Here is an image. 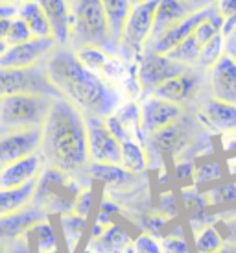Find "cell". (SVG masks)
Segmentation results:
<instances>
[{
  "label": "cell",
  "instance_id": "cell-26",
  "mask_svg": "<svg viewBox=\"0 0 236 253\" xmlns=\"http://www.w3.org/2000/svg\"><path fill=\"white\" fill-rule=\"evenodd\" d=\"M17 17L24 21V24L28 26V30L32 32V36H34L35 39L52 37V30H50L48 21H46L42 9L39 7V4H37L35 0H28V2H24L22 6H19Z\"/></svg>",
  "mask_w": 236,
  "mask_h": 253
},
{
  "label": "cell",
  "instance_id": "cell-38",
  "mask_svg": "<svg viewBox=\"0 0 236 253\" xmlns=\"http://www.w3.org/2000/svg\"><path fill=\"white\" fill-rule=\"evenodd\" d=\"M214 7L223 22L222 26L223 37L229 36L231 32L236 28V0H216Z\"/></svg>",
  "mask_w": 236,
  "mask_h": 253
},
{
  "label": "cell",
  "instance_id": "cell-15",
  "mask_svg": "<svg viewBox=\"0 0 236 253\" xmlns=\"http://www.w3.org/2000/svg\"><path fill=\"white\" fill-rule=\"evenodd\" d=\"M214 6H208L205 9H199V11H194L192 15H188L187 19H183L181 22H177L174 28H170L168 32H164L159 39H155L153 42H150L146 46L148 52H153V54H160V56H166L168 52L181 44L183 41H187L188 37H192L194 30L197 28V24H201L205 19H208L210 15L214 13ZM144 50V52H146Z\"/></svg>",
  "mask_w": 236,
  "mask_h": 253
},
{
  "label": "cell",
  "instance_id": "cell-20",
  "mask_svg": "<svg viewBox=\"0 0 236 253\" xmlns=\"http://www.w3.org/2000/svg\"><path fill=\"white\" fill-rule=\"evenodd\" d=\"M42 220H46V216L41 211H37L34 205H28L26 209L17 211L13 214L0 216V242L9 244L13 240L26 237L32 231V227Z\"/></svg>",
  "mask_w": 236,
  "mask_h": 253
},
{
  "label": "cell",
  "instance_id": "cell-10",
  "mask_svg": "<svg viewBox=\"0 0 236 253\" xmlns=\"http://www.w3.org/2000/svg\"><path fill=\"white\" fill-rule=\"evenodd\" d=\"M57 48L52 37L46 39H30L22 44L7 46L6 54L0 57V69H32L42 65L50 54Z\"/></svg>",
  "mask_w": 236,
  "mask_h": 253
},
{
  "label": "cell",
  "instance_id": "cell-36",
  "mask_svg": "<svg viewBox=\"0 0 236 253\" xmlns=\"http://www.w3.org/2000/svg\"><path fill=\"white\" fill-rule=\"evenodd\" d=\"M207 204L208 205H229L236 202V183L235 181H227V183H220L212 189L208 190L207 194Z\"/></svg>",
  "mask_w": 236,
  "mask_h": 253
},
{
  "label": "cell",
  "instance_id": "cell-53",
  "mask_svg": "<svg viewBox=\"0 0 236 253\" xmlns=\"http://www.w3.org/2000/svg\"><path fill=\"white\" fill-rule=\"evenodd\" d=\"M135 2H142V0H131V4H135Z\"/></svg>",
  "mask_w": 236,
  "mask_h": 253
},
{
  "label": "cell",
  "instance_id": "cell-29",
  "mask_svg": "<svg viewBox=\"0 0 236 253\" xmlns=\"http://www.w3.org/2000/svg\"><path fill=\"white\" fill-rule=\"evenodd\" d=\"M76 59L79 61V65L87 69L92 74H98V76H105L107 72V67L111 63V56L105 52L104 48H98V46H79V48L72 50ZM105 80V78H104Z\"/></svg>",
  "mask_w": 236,
  "mask_h": 253
},
{
  "label": "cell",
  "instance_id": "cell-35",
  "mask_svg": "<svg viewBox=\"0 0 236 253\" xmlns=\"http://www.w3.org/2000/svg\"><path fill=\"white\" fill-rule=\"evenodd\" d=\"M222 26H223L222 19H220L218 11L214 9V13L210 15L208 19H205L201 24H197V28L194 30L192 37H194L196 41L203 46L205 42H208L210 39H214L216 36H220V34H222Z\"/></svg>",
  "mask_w": 236,
  "mask_h": 253
},
{
  "label": "cell",
  "instance_id": "cell-1",
  "mask_svg": "<svg viewBox=\"0 0 236 253\" xmlns=\"http://www.w3.org/2000/svg\"><path fill=\"white\" fill-rule=\"evenodd\" d=\"M44 71L57 94L87 117L107 119L122 106V94L107 80L83 69L70 48H56Z\"/></svg>",
  "mask_w": 236,
  "mask_h": 253
},
{
  "label": "cell",
  "instance_id": "cell-16",
  "mask_svg": "<svg viewBox=\"0 0 236 253\" xmlns=\"http://www.w3.org/2000/svg\"><path fill=\"white\" fill-rule=\"evenodd\" d=\"M52 30L57 48H69L72 34V4L69 0H35Z\"/></svg>",
  "mask_w": 236,
  "mask_h": 253
},
{
  "label": "cell",
  "instance_id": "cell-44",
  "mask_svg": "<svg viewBox=\"0 0 236 253\" xmlns=\"http://www.w3.org/2000/svg\"><path fill=\"white\" fill-rule=\"evenodd\" d=\"M222 144H223V150H225L227 154H235L236 152V129L235 131H225V133H222Z\"/></svg>",
  "mask_w": 236,
  "mask_h": 253
},
{
  "label": "cell",
  "instance_id": "cell-11",
  "mask_svg": "<svg viewBox=\"0 0 236 253\" xmlns=\"http://www.w3.org/2000/svg\"><path fill=\"white\" fill-rule=\"evenodd\" d=\"M41 127L0 131V170L39 152Z\"/></svg>",
  "mask_w": 236,
  "mask_h": 253
},
{
  "label": "cell",
  "instance_id": "cell-23",
  "mask_svg": "<svg viewBox=\"0 0 236 253\" xmlns=\"http://www.w3.org/2000/svg\"><path fill=\"white\" fill-rule=\"evenodd\" d=\"M113 117L117 119V122L122 126V129L131 141L140 142L142 146L146 144V135L142 131V120H140V104L133 100L125 102L113 113Z\"/></svg>",
  "mask_w": 236,
  "mask_h": 253
},
{
  "label": "cell",
  "instance_id": "cell-24",
  "mask_svg": "<svg viewBox=\"0 0 236 253\" xmlns=\"http://www.w3.org/2000/svg\"><path fill=\"white\" fill-rule=\"evenodd\" d=\"M37 179L19 189H0V216L13 214L32 205Z\"/></svg>",
  "mask_w": 236,
  "mask_h": 253
},
{
  "label": "cell",
  "instance_id": "cell-40",
  "mask_svg": "<svg viewBox=\"0 0 236 253\" xmlns=\"http://www.w3.org/2000/svg\"><path fill=\"white\" fill-rule=\"evenodd\" d=\"M30 39H34V36H32V32L28 30V26L24 24V21L19 19V17H13V19H11V24H9V30H7V36H6L7 46L22 44V42L30 41Z\"/></svg>",
  "mask_w": 236,
  "mask_h": 253
},
{
  "label": "cell",
  "instance_id": "cell-54",
  "mask_svg": "<svg viewBox=\"0 0 236 253\" xmlns=\"http://www.w3.org/2000/svg\"><path fill=\"white\" fill-rule=\"evenodd\" d=\"M50 253H59V250H57V248H56V250H54V252H50Z\"/></svg>",
  "mask_w": 236,
  "mask_h": 253
},
{
  "label": "cell",
  "instance_id": "cell-17",
  "mask_svg": "<svg viewBox=\"0 0 236 253\" xmlns=\"http://www.w3.org/2000/svg\"><path fill=\"white\" fill-rule=\"evenodd\" d=\"M196 119L210 131L225 133L236 129V104L220 102L208 96L196 113Z\"/></svg>",
  "mask_w": 236,
  "mask_h": 253
},
{
  "label": "cell",
  "instance_id": "cell-22",
  "mask_svg": "<svg viewBox=\"0 0 236 253\" xmlns=\"http://www.w3.org/2000/svg\"><path fill=\"white\" fill-rule=\"evenodd\" d=\"M89 246L96 253H124L133 248V240L122 225L113 222L98 239H92Z\"/></svg>",
  "mask_w": 236,
  "mask_h": 253
},
{
  "label": "cell",
  "instance_id": "cell-34",
  "mask_svg": "<svg viewBox=\"0 0 236 253\" xmlns=\"http://www.w3.org/2000/svg\"><path fill=\"white\" fill-rule=\"evenodd\" d=\"M35 239V248H37V253H50L57 248L56 244V233H54V227L50 225L48 218L39 222L37 225L32 227V231L28 233Z\"/></svg>",
  "mask_w": 236,
  "mask_h": 253
},
{
  "label": "cell",
  "instance_id": "cell-14",
  "mask_svg": "<svg viewBox=\"0 0 236 253\" xmlns=\"http://www.w3.org/2000/svg\"><path fill=\"white\" fill-rule=\"evenodd\" d=\"M207 87L210 98L236 104V61L223 54L207 71Z\"/></svg>",
  "mask_w": 236,
  "mask_h": 253
},
{
  "label": "cell",
  "instance_id": "cell-4",
  "mask_svg": "<svg viewBox=\"0 0 236 253\" xmlns=\"http://www.w3.org/2000/svg\"><path fill=\"white\" fill-rule=\"evenodd\" d=\"M83 189L78 177L65 174L61 170L44 167L37 177L34 192V205L37 211H41L44 216L50 214H65L74 209L78 192Z\"/></svg>",
  "mask_w": 236,
  "mask_h": 253
},
{
  "label": "cell",
  "instance_id": "cell-13",
  "mask_svg": "<svg viewBox=\"0 0 236 253\" xmlns=\"http://www.w3.org/2000/svg\"><path fill=\"white\" fill-rule=\"evenodd\" d=\"M181 117H183V107L177 106V104H172L168 100L157 98L153 94H148L140 104L142 131L146 137L175 124Z\"/></svg>",
  "mask_w": 236,
  "mask_h": 253
},
{
  "label": "cell",
  "instance_id": "cell-50",
  "mask_svg": "<svg viewBox=\"0 0 236 253\" xmlns=\"http://www.w3.org/2000/svg\"><path fill=\"white\" fill-rule=\"evenodd\" d=\"M6 50H7V42L6 41H0V57L6 54Z\"/></svg>",
  "mask_w": 236,
  "mask_h": 253
},
{
  "label": "cell",
  "instance_id": "cell-5",
  "mask_svg": "<svg viewBox=\"0 0 236 253\" xmlns=\"http://www.w3.org/2000/svg\"><path fill=\"white\" fill-rule=\"evenodd\" d=\"M56 96L22 92L0 98V131L41 127Z\"/></svg>",
  "mask_w": 236,
  "mask_h": 253
},
{
  "label": "cell",
  "instance_id": "cell-18",
  "mask_svg": "<svg viewBox=\"0 0 236 253\" xmlns=\"http://www.w3.org/2000/svg\"><path fill=\"white\" fill-rule=\"evenodd\" d=\"M188 139H190V133H188V127L185 126L183 117H181L175 124L146 137V144L152 152H155L159 157H162V155L181 154L187 148Z\"/></svg>",
  "mask_w": 236,
  "mask_h": 253
},
{
  "label": "cell",
  "instance_id": "cell-46",
  "mask_svg": "<svg viewBox=\"0 0 236 253\" xmlns=\"http://www.w3.org/2000/svg\"><path fill=\"white\" fill-rule=\"evenodd\" d=\"M183 4H187L190 7V11H199V9H205L208 6H214L216 0H181Z\"/></svg>",
  "mask_w": 236,
  "mask_h": 253
},
{
  "label": "cell",
  "instance_id": "cell-37",
  "mask_svg": "<svg viewBox=\"0 0 236 253\" xmlns=\"http://www.w3.org/2000/svg\"><path fill=\"white\" fill-rule=\"evenodd\" d=\"M223 176V170L220 161L216 159H205L203 163L196 165L194 169V183L199 185V183H212V181H220Z\"/></svg>",
  "mask_w": 236,
  "mask_h": 253
},
{
  "label": "cell",
  "instance_id": "cell-31",
  "mask_svg": "<svg viewBox=\"0 0 236 253\" xmlns=\"http://www.w3.org/2000/svg\"><path fill=\"white\" fill-rule=\"evenodd\" d=\"M199 50H201V44L196 41L194 37H188L187 41H183L181 44H177L172 52H168L166 56L170 57L172 61L183 65V67H187V69H194V67H197Z\"/></svg>",
  "mask_w": 236,
  "mask_h": 253
},
{
  "label": "cell",
  "instance_id": "cell-52",
  "mask_svg": "<svg viewBox=\"0 0 236 253\" xmlns=\"http://www.w3.org/2000/svg\"><path fill=\"white\" fill-rule=\"evenodd\" d=\"M0 253H7V246L4 242H0Z\"/></svg>",
  "mask_w": 236,
  "mask_h": 253
},
{
  "label": "cell",
  "instance_id": "cell-12",
  "mask_svg": "<svg viewBox=\"0 0 236 253\" xmlns=\"http://www.w3.org/2000/svg\"><path fill=\"white\" fill-rule=\"evenodd\" d=\"M203 80H207V72L194 67V69H188L179 76L172 78L162 85H159L152 94L157 98L168 100L172 104L185 107L199 94Z\"/></svg>",
  "mask_w": 236,
  "mask_h": 253
},
{
  "label": "cell",
  "instance_id": "cell-47",
  "mask_svg": "<svg viewBox=\"0 0 236 253\" xmlns=\"http://www.w3.org/2000/svg\"><path fill=\"white\" fill-rule=\"evenodd\" d=\"M160 204H162V214H170V212H175V198L172 194H164L160 196Z\"/></svg>",
  "mask_w": 236,
  "mask_h": 253
},
{
  "label": "cell",
  "instance_id": "cell-19",
  "mask_svg": "<svg viewBox=\"0 0 236 253\" xmlns=\"http://www.w3.org/2000/svg\"><path fill=\"white\" fill-rule=\"evenodd\" d=\"M44 169L39 152L34 155H28L21 161H15L7 165L6 169L0 170V189H19L28 183L35 181L41 170Z\"/></svg>",
  "mask_w": 236,
  "mask_h": 253
},
{
  "label": "cell",
  "instance_id": "cell-30",
  "mask_svg": "<svg viewBox=\"0 0 236 253\" xmlns=\"http://www.w3.org/2000/svg\"><path fill=\"white\" fill-rule=\"evenodd\" d=\"M59 220H61V231H63V237H65V242H67V248H69V253H74V250L78 248L81 237L85 235L87 218L79 216L74 211H70L61 214Z\"/></svg>",
  "mask_w": 236,
  "mask_h": 253
},
{
  "label": "cell",
  "instance_id": "cell-41",
  "mask_svg": "<svg viewBox=\"0 0 236 253\" xmlns=\"http://www.w3.org/2000/svg\"><path fill=\"white\" fill-rule=\"evenodd\" d=\"M133 253H162L160 250V240L148 235V233H142L139 235L135 242H133Z\"/></svg>",
  "mask_w": 236,
  "mask_h": 253
},
{
  "label": "cell",
  "instance_id": "cell-2",
  "mask_svg": "<svg viewBox=\"0 0 236 253\" xmlns=\"http://www.w3.org/2000/svg\"><path fill=\"white\" fill-rule=\"evenodd\" d=\"M44 167L78 177L89 167V144L85 117L61 96L54 100L41 126L39 146Z\"/></svg>",
  "mask_w": 236,
  "mask_h": 253
},
{
  "label": "cell",
  "instance_id": "cell-6",
  "mask_svg": "<svg viewBox=\"0 0 236 253\" xmlns=\"http://www.w3.org/2000/svg\"><path fill=\"white\" fill-rule=\"evenodd\" d=\"M155 9L157 0H142L131 6L118 42V54H122L127 61H139V57L144 54L152 37Z\"/></svg>",
  "mask_w": 236,
  "mask_h": 253
},
{
  "label": "cell",
  "instance_id": "cell-9",
  "mask_svg": "<svg viewBox=\"0 0 236 253\" xmlns=\"http://www.w3.org/2000/svg\"><path fill=\"white\" fill-rule=\"evenodd\" d=\"M87 144L90 163L98 165H120V142L109 131L105 119L87 117Z\"/></svg>",
  "mask_w": 236,
  "mask_h": 253
},
{
  "label": "cell",
  "instance_id": "cell-25",
  "mask_svg": "<svg viewBox=\"0 0 236 253\" xmlns=\"http://www.w3.org/2000/svg\"><path fill=\"white\" fill-rule=\"evenodd\" d=\"M90 181L104 183L107 187H122L133 179V174L124 170L120 165H98V163H89V167L83 172Z\"/></svg>",
  "mask_w": 236,
  "mask_h": 253
},
{
  "label": "cell",
  "instance_id": "cell-3",
  "mask_svg": "<svg viewBox=\"0 0 236 253\" xmlns=\"http://www.w3.org/2000/svg\"><path fill=\"white\" fill-rule=\"evenodd\" d=\"M79 46H98L109 56H117L118 46L113 42L107 17L100 0H76L72 4V34L70 50Z\"/></svg>",
  "mask_w": 236,
  "mask_h": 253
},
{
  "label": "cell",
  "instance_id": "cell-43",
  "mask_svg": "<svg viewBox=\"0 0 236 253\" xmlns=\"http://www.w3.org/2000/svg\"><path fill=\"white\" fill-rule=\"evenodd\" d=\"M194 169L196 165L192 161H179L175 165V176L181 181H192L194 183Z\"/></svg>",
  "mask_w": 236,
  "mask_h": 253
},
{
  "label": "cell",
  "instance_id": "cell-32",
  "mask_svg": "<svg viewBox=\"0 0 236 253\" xmlns=\"http://www.w3.org/2000/svg\"><path fill=\"white\" fill-rule=\"evenodd\" d=\"M196 253H218L223 248V237L214 225H203L194 235Z\"/></svg>",
  "mask_w": 236,
  "mask_h": 253
},
{
  "label": "cell",
  "instance_id": "cell-7",
  "mask_svg": "<svg viewBox=\"0 0 236 253\" xmlns=\"http://www.w3.org/2000/svg\"><path fill=\"white\" fill-rule=\"evenodd\" d=\"M22 92L59 96L46 76L44 63L32 69H0V98Z\"/></svg>",
  "mask_w": 236,
  "mask_h": 253
},
{
  "label": "cell",
  "instance_id": "cell-45",
  "mask_svg": "<svg viewBox=\"0 0 236 253\" xmlns=\"http://www.w3.org/2000/svg\"><path fill=\"white\" fill-rule=\"evenodd\" d=\"M225 54L236 61V28L229 36H225Z\"/></svg>",
  "mask_w": 236,
  "mask_h": 253
},
{
  "label": "cell",
  "instance_id": "cell-27",
  "mask_svg": "<svg viewBox=\"0 0 236 253\" xmlns=\"http://www.w3.org/2000/svg\"><path fill=\"white\" fill-rule=\"evenodd\" d=\"M104 6L105 17H107V24H109V32H111L113 42L118 46L120 36L124 24L127 21V15L131 11V0H100Z\"/></svg>",
  "mask_w": 236,
  "mask_h": 253
},
{
  "label": "cell",
  "instance_id": "cell-55",
  "mask_svg": "<svg viewBox=\"0 0 236 253\" xmlns=\"http://www.w3.org/2000/svg\"><path fill=\"white\" fill-rule=\"evenodd\" d=\"M69 2H70V4H74V2H76V0H69Z\"/></svg>",
  "mask_w": 236,
  "mask_h": 253
},
{
  "label": "cell",
  "instance_id": "cell-8",
  "mask_svg": "<svg viewBox=\"0 0 236 253\" xmlns=\"http://www.w3.org/2000/svg\"><path fill=\"white\" fill-rule=\"evenodd\" d=\"M137 65H139L137 67V80H139L140 89L146 92V96L152 94L164 82L188 71L187 67L172 61L168 56L153 54V52H148V50L139 57Z\"/></svg>",
  "mask_w": 236,
  "mask_h": 253
},
{
  "label": "cell",
  "instance_id": "cell-42",
  "mask_svg": "<svg viewBox=\"0 0 236 253\" xmlns=\"http://www.w3.org/2000/svg\"><path fill=\"white\" fill-rule=\"evenodd\" d=\"M92 200H94V194H92V189L89 187H83V189L78 192L76 202H74V209L72 211L79 214V216L89 218L90 209H92Z\"/></svg>",
  "mask_w": 236,
  "mask_h": 253
},
{
  "label": "cell",
  "instance_id": "cell-33",
  "mask_svg": "<svg viewBox=\"0 0 236 253\" xmlns=\"http://www.w3.org/2000/svg\"><path fill=\"white\" fill-rule=\"evenodd\" d=\"M223 54H225V37H223V34H220V36H216L214 39H210L201 46L199 59H197V69L207 72Z\"/></svg>",
  "mask_w": 236,
  "mask_h": 253
},
{
  "label": "cell",
  "instance_id": "cell-39",
  "mask_svg": "<svg viewBox=\"0 0 236 253\" xmlns=\"http://www.w3.org/2000/svg\"><path fill=\"white\" fill-rule=\"evenodd\" d=\"M160 240V250L162 253H190V248H188V242L185 239V235L181 233V229L172 233H166L162 235Z\"/></svg>",
  "mask_w": 236,
  "mask_h": 253
},
{
  "label": "cell",
  "instance_id": "cell-48",
  "mask_svg": "<svg viewBox=\"0 0 236 253\" xmlns=\"http://www.w3.org/2000/svg\"><path fill=\"white\" fill-rule=\"evenodd\" d=\"M11 19H13V17H0V41H6L7 30H9V24H11Z\"/></svg>",
  "mask_w": 236,
  "mask_h": 253
},
{
  "label": "cell",
  "instance_id": "cell-28",
  "mask_svg": "<svg viewBox=\"0 0 236 253\" xmlns=\"http://www.w3.org/2000/svg\"><path fill=\"white\" fill-rule=\"evenodd\" d=\"M120 167L133 176L144 172L148 167L146 146H142L137 141L120 142Z\"/></svg>",
  "mask_w": 236,
  "mask_h": 253
},
{
  "label": "cell",
  "instance_id": "cell-49",
  "mask_svg": "<svg viewBox=\"0 0 236 253\" xmlns=\"http://www.w3.org/2000/svg\"><path fill=\"white\" fill-rule=\"evenodd\" d=\"M24 2H28V0H0V4H9V6H22Z\"/></svg>",
  "mask_w": 236,
  "mask_h": 253
},
{
  "label": "cell",
  "instance_id": "cell-21",
  "mask_svg": "<svg viewBox=\"0 0 236 253\" xmlns=\"http://www.w3.org/2000/svg\"><path fill=\"white\" fill-rule=\"evenodd\" d=\"M192 13L194 11H190V7L187 4H183L181 0H157V9H155V17H153V30L150 42L159 39L164 32L174 28L177 22L187 19L188 15Z\"/></svg>",
  "mask_w": 236,
  "mask_h": 253
},
{
  "label": "cell",
  "instance_id": "cell-51",
  "mask_svg": "<svg viewBox=\"0 0 236 253\" xmlns=\"http://www.w3.org/2000/svg\"><path fill=\"white\" fill-rule=\"evenodd\" d=\"M218 253H236V248H225L223 246Z\"/></svg>",
  "mask_w": 236,
  "mask_h": 253
}]
</instances>
